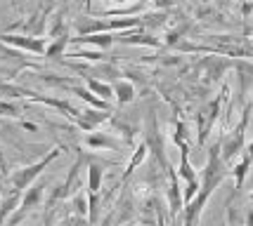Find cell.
Returning a JSON list of instances; mask_svg holds the SVG:
<instances>
[{
	"label": "cell",
	"instance_id": "obj_1",
	"mask_svg": "<svg viewBox=\"0 0 253 226\" xmlns=\"http://www.w3.org/2000/svg\"><path fill=\"white\" fill-rule=\"evenodd\" d=\"M251 125V104H246L242 111V120L237 123V128L227 132L220 139V158L222 162L230 167L232 162L237 161L246 149V128Z\"/></svg>",
	"mask_w": 253,
	"mask_h": 226
},
{
	"label": "cell",
	"instance_id": "obj_2",
	"mask_svg": "<svg viewBox=\"0 0 253 226\" xmlns=\"http://www.w3.org/2000/svg\"><path fill=\"white\" fill-rule=\"evenodd\" d=\"M64 153V149L62 146H52V149L45 153L41 161L31 162V165H26V167H19V170H14V172L10 174V186L12 191H17V194H24L29 186H31L33 182H38V177L43 174V170L50 165V162L55 161V158H59Z\"/></svg>",
	"mask_w": 253,
	"mask_h": 226
},
{
	"label": "cell",
	"instance_id": "obj_3",
	"mask_svg": "<svg viewBox=\"0 0 253 226\" xmlns=\"http://www.w3.org/2000/svg\"><path fill=\"white\" fill-rule=\"evenodd\" d=\"M225 101H230V87L225 85L222 87V92L218 95V97L213 99V101H209L206 106L199 111V116H197V141L204 146L206 144V139H209V134H211V129H213V125H215V120L220 118V108Z\"/></svg>",
	"mask_w": 253,
	"mask_h": 226
},
{
	"label": "cell",
	"instance_id": "obj_4",
	"mask_svg": "<svg viewBox=\"0 0 253 226\" xmlns=\"http://www.w3.org/2000/svg\"><path fill=\"white\" fill-rule=\"evenodd\" d=\"M166 179H168V189H166V203H168V217L170 219H177L180 212L185 210V200H182V189H180V177L173 170V165L168 167L166 172Z\"/></svg>",
	"mask_w": 253,
	"mask_h": 226
},
{
	"label": "cell",
	"instance_id": "obj_5",
	"mask_svg": "<svg viewBox=\"0 0 253 226\" xmlns=\"http://www.w3.org/2000/svg\"><path fill=\"white\" fill-rule=\"evenodd\" d=\"M0 43L12 45L14 50H24V52L31 54H43L47 50V43L45 38H38V35H19V33H0Z\"/></svg>",
	"mask_w": 253,
	"mask_h": 226
},
{
	"label": "cell",
	"instance_id": "obj_6",
	"mask_svg": "<svg viewBox=\"0 0 253 226\" xmlns=\"http://www.w3.org/2000/svg\"><path fill=\"white\" fill-rule=\"evenodd\" d=\"M83 141H85V146H88V149H92V151H123V149H126V144H123L116 134L99 132V129L88 132V134L83 137Z\"/></svg>",
	"mask_w": 253,
	"mask_h": 226
},
{
	"label": "cell",
	"instance_id": "obj_7",
	"mask_svg": "<svg viewBox=\"0 0 253 226\" xmlns=\"http://www.w3.org/2000/svg\"><path fill=\"white\" fill-rule=\"evenodd\" d=\"M114 118L111 111H99V108H88V111H81V116L76 118V128L83 129L85 134L88 132H95L99 125H104L107 120Z\"/></svg>",
	"mask_w": 253,
	"mask_h": 226
},
{
	"label": "cell",
	"instance_id": "obj_8",
	"mask_svg": "<svg viewBox=\"0 0 253 226\" xmlns=\"http://www.w3.org/2000/svg\"><path fill=\"white\" fill-rule=\"evenodd\" d=\"M114 40L123 45H144V47H161V40L152 35V33H142V31H123V33H114Z\"/></svg>",
	"mask_w": 253,
	"mask_h": 226
},
{
	"label": "cell",
	"instance_id": "obj_9",
	"mask_svg": "<svg viewBox=\"0 0 253 226\" xmlns=\"http://www.w3.org/2000/svg\"><path fill=\"white\" fill-rule=\"evenodd\" d=\"M31 101H36V104H45V106H52V108H57L62 116H66V118H71L74 123H76V118L81 116V111H78L71 101H66V99H59V97H43V95H33L31 97Z\"/></svg>",
	"mask_w": 253,
	"mask_h": 226
},
{
	"label": "cell",
	"instance_id": "obj_10",
	"mask_svg": "<svg viewBox=\"0 0 253 226\" xmlns=\"http://www.w3.org/2000/svg\"><path fill=\"white\" fill-rule=\"evenodd\" d=\"M71 43L90 45L92 50H109L116 40H114V33H92V35H78V38H71Z\"/></svg>",
	"mask_w": 253,
	"mask_h": 226
},
{
	"label": "cell",
	"instance_id": "obj_11",
	"mask_svg": "<svg viewBox=\"0 0 253 226\" xmlns=\"http://www.w3.org/2000/svg\"><path fill=\"white\" fill-rule=\"evenodd\" d=\"M114 99L119 101V106H126V104H132L135 97H137V90L130 80H123V78H116L114 80Z\"/></svg>",
	"mask_w": 253,
	"mask_h": 226
},
{
	"label": "cell",
	"instance_id": "obj_12",
	"mask_svg": "<svg viewBox=\"0 0 253 226\" xmlns=\"http://www.w3.org/2000/svg\"><path fill=\"white\" fill-rule=\"evenodd\" d=\"M251 165H253V161L249 158V156H246V153H242V156H239V161L232 165L230 174L234 177V191H237V194H242L244 182H246V177H249V170H251Z\"/></svg>",
	"mask_w": 253,
	"mask_h": 226
},
{
	"label": "cell",
	"instance_id": "obj_13",
	"mask_svg": "<svg viewBox=\"0 0 253 226\" xmlns=\"http://www.w3.org/2000/svg\"><path fill=\"white\" fill-rule=\"evenodd\" d=\"M147 156H149V149H147V144H144V141H142V144H137V146H135V151H132L130 161H128V165H126V170H123V174H121V179H119V182H121V184L128 182V179H130V174L135 172V170H137V167H140L144 161H147Z\"/></svg>",
	"mask_w": 253,
	"mask_h": 226
},
{
	"label": "cell",
	"instance_id": "obj_14",
	"mask_svg": "<svg viewBox=\"0 0 253 226\" xmlns=\"http://www.w3.org/2000/svg\"><path fill=\"white\" fill-rule=\"evenodd\" d=\"M33 95H36V92L29 90V87L14 85L10 80H2V78H0V99H29V101H31Z\"/></svg>",
	"mask_w": 253,
	"mask_h": 226
},
{
	"label": "cell",
	"instance_id": "obj_15",
	"mask_svg": "<svg viewBox=\"0 0 253 226\" xmlns=\"http://www.w3.org/2000/svg\"><path fill=\"white\" fill-rule=\"evenodd\" d=\"M104 186V165L102 162H88V194H102Z\"/></svg>",
	"mask_w": 253,
	"mask_h": 226
},
{
	"label": "cell",
	"instance_id": "obj_16",
	"mask_svg": "<svg viewBox=\"0 0 253 226\" xmlns=\"http://www.w3.org/2000/svg\"><path fill=\"white\" fill-rule=\"evenodd\" d=\"M85 87H88L95 97L104 99V101L111 104V99H114V87H111L109 83H104V80H99V78H85Z\"/></svg>",
	"mask_w": 253,
	"mask_h": 226
},
{
	"label": "cell",
	"instance_id": "obj_17",
	"mask_svg": "<svg viewBox=\"0 0 253 226\" xmlns=\"http://www.w3.org/2000/svg\"><path fill=\"white\" fill-rule=\"evenodd\" d=\"M88 224L97 226L102 219V194H88Z\"/></svg>",
	"mask_w": 253,
	"mask_h": 226
},
{
	"label": "cell",
	"instance_id": "obj_18",
	"mask_svg": "<svg viewBox=\"0 0 253 226\" xmlns=\"http://www.w3.org/2000/svg\"><path fill=\"white\" fill-rule=\"evenodd\" d=\"M71 43V38L69 35H59V38H55V43L47 45V50H45V57L47 59H57V57H64V50L66 45Z\"/></svg>",
	"mask_w": 253,
	"mask_h": 226
},
{
	"label": "cell",
	"instance_id": "obj_19",
	"mask_svg": "<svg viewBox=\"0 0 253 226\" xmlns=\"http://www.w3.org/2000/svg\"><path fill=\"white\" fill-rule=\"evenodd\" d=\"M71 57L83 59V62H95V64H104L107 62V54L102 52V50H76Z\"/></svg>",
	"mask_w": 253,
	"mask_h": 226
},
{
	"label": "cell",
	"instance_id": "obj_20",
	"mask_svg": "<svg viewBox=\"0 0 253 226\" xmlns=\"http://www.w3.org/2000/svg\"><path fill=\"white\" fill-rule=\"evenodd\" d=\"M71 205H74V212H76L78 217H83V219H88V194H83V191H78L74 198H71Z\"/></svg>",
	"mask_w": 253,
	"mask_h": 226
},
{
	"label": "cell",
	"instance_id": "obj_21",
	"mask_svg": "<svg viewBox=\"0 0 253 226\" xmlns=\"http://www.w3.org/2000/svg\"><path fill=\"white\" fill-rule=\"evenodd\" d=\"M0 116H5V118H22V106H17L10 99H0Z\"/></svg>",
	"mask_w": 253,
	"mask_h": 226
},
{
	"label": "cell",
	"instance_id": "obj_22",
	"mask_svg": "<svg viewBox=\"0 0 253 226\" xmlns=\"http://www.w3.org/2000/svg\"><path fill=\"white\" fill-rule=\"evenodd\" d=\"M59 226H90L88 224V219H83V217H78V215H69L62 219V224Z\"/></svg>",
	"mask_w": 253,
	"mask_h": 226
},
{
	"label": "cell",
	"instance_id": "obj_23",
	"mask_svg": "<svg viewBox=\"0 0 253 226\" xmlns=\"http://www.w3.org/2000/svg\"><path fill=\"white\" fill-rule=\"evenodd\" d=\"M211 64H215V59H211V62H204V66H211ZM218 68H225V62H218ZM220 73H222V71H211V73H206V75H211L209 83H213V80H220Z\"/></svg>",
	"mask_w": 253,
	"mask_h": 226
},
{
	"label": "cell",
	"instance_id": "obj_24",
	"mask_svg": "<svg viewBox=\"0 0 253 226\" xmlns=\"http://www.w3.org/2000/svg\"><path fill=\"white\" fill-rule=\"evenodd\" d=\"M173 2H175V0H154V7L156 10H161V12H166L168 7H173Z\"/></svg>",
	"mask_w": 253,
	"mask_h": 226
},
{
	"label": "cell",
	"instance_id": "obj_25",
	"mask_svg": "<svg viewBox=\"0 0 253 226\" xmlns=\"http://www.w3.org/2000/svg\"><path fill=\"white\" fill-rule=\"evenodd\" d=\"M246 226H253V207H246Z\"/></svg>",
	"mask_w": 253,
	"mask_h": 226
},
{
	"label": "cell",
	"instance_id": "obj_26",
	"mask_svg": "<svg viewBox=\"0 0 253 226\" xmlns=\"http://www.w3.org/2000/svg\"><path fill=\"white\" fill-rule=\"evenodd\" d=\"M244 153H246V156H249V158L253 161V139L249 141V144H246V149H244Z\"/></svg>",
	"mask_w": 253,
	"mask_h": 226
},
{
	"label": "cell",
	"instance_id": "obj_27",
	"mask_svg": "<svg viewBox=\"0 0 253 226\" xmlns=\"http://www.w3.org/2000/svg\"><path fill=\"white\" fill-rule=\"evenodd\" d=\"M7 170V162H5V158H2V153H0V172H5Z\"/></svg>",
	"mask_w": 253,
	"mask_h": 226
},
{
	"label": "cell",
	"instance_id": "obj_28",
	"mask_svg": "<svg viewBox=\"0 0 253 226\" xmlns=\"http://www.w3.org/2000/svg\"><path fill=\"white\" fill-rule=\"evenodd\" d=\"M83 7H85V12H92V0H83Z\"/></svg>",
	"mask_w": 253,
	"mask_h": 226
},
{
	"label": "cell",
	"instance_id": "obj_29",
	"mask_svg": "<svg viewBox=\"0 0 253 226\" xmlns=\"http://www.w3.org/2000/svg\"><path fill=\"white\" fill-rule=\"evenodd\" d=\"M249 203H251V207H253V191L249 194Z\"/></svg>",
	"mask_w": 253,
	"mask_h": 226
},
{
	"label": "cell",
	"instance_id": "obj_30",
	"mask_svg": "<svg viewBox=\"0 0 253 226\" xmlns=\"http://www.w3.org/2000/svg\"><path fill=\"white\" fill-rule=\"evenodd\" d=\"M2 198H5V195H2V182H0V200H2Z\"/></svg>",
	"mask_w": 253,
	"mask_h": 226
}]
</instances>
